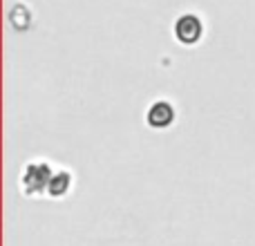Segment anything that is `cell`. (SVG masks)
<instances>
[{
    "label": "cell",
    "mask_w": 255,
    "mask_h": 246,
    "mask_svg": "<svg viewBox=\"0 0 255 246\" xmlns=\"http://www.w3.org/2000/svg\"><path fill=\"white\" fill-rule=\"evenodd\" d=\"M175 108H172L170 101H154L152 106L148 108V112H145V121H148L150 127H154V130H166V127H170L172 123H175Z\"/></svg>",
    "instance_id": "obj_3"
},
{
    "label": "cell",
    "mask_w": 255,
    "mask_h": 246,
    "mask_svg": "<svg viewBox=\"0 0 255 246\" xmlns=\"http://www.w3.org/2000/svg\"><path fill=\"white\" fill-rule=\"evenodd\" d=\"M204 36V22L197 13H181L175 20V38L181 45H197Z\"/></svg>",
    "instance_id": "obj_2"
},
{
    "label": "cell",
    "mask_w": 255,
    "mask_h": 246,
    "mask_svg": "<svg viewBox=\"0 0 255 246\" xmlns=\"http://www.w3.org/2000/svg\"><path fill=\"white\" fill-rule=\"evenodd\" d=\"M54 175V168L47 161H29L20 175V188L27 197H43L47 195L49 179Z\"/></svg>",
    "instance_id": "obj_1"
},
{
    "label": "cell",
    "mask_w": 255,
    "mask_h": 246,
    "mask_svg": "<svg viewBox=\"0 0 255 246\" xmlns=\"http://www.w3.org/2000/svg\"><path fill=\"white\" fill-rule=\"evenodd\" d=\"M70 190H72V175L67 170H54L52 179H49V186H47V197L61 199V197H65Z\"/></svg>",
    "instance_id": "obj_4"
}]
</instances>
